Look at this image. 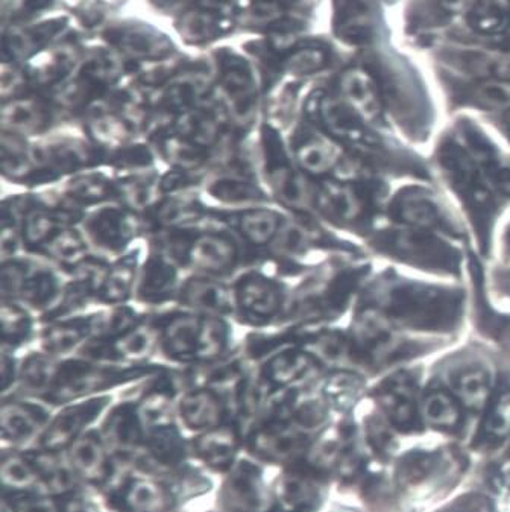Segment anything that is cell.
<instances>
[{
    "mask_svg": "<svg viewBox=\"0 0 510 512\" xmlns=\"http://www.w3.org/2000/svg\"><path fill=\"white\" fill-rule=\"evenodd\" d=\"M155 239L186 274L231 280L245 266V250L227 228L213 222L163 231Z\"/></svg>",
    "mask_w": 510,
    "mask_h": 512,
    "instance_id": "obj_1",
    "label": "cell"
},
{
    "mask_svg": "<svg viewBox=\"0 0 510 512\" xmlns=\"http://www.w3.org/2000/svg\"><path fill=\"white\" fill-rule=\"evenodd\" d=\"M169 368L160 362L119 365L70 356L61 361L54 386L40 400L48 405H67L76 400L101 396V392L110 391L117 386L143 382L149 377L164 373Z\"/></svg>",
    "mask_w": 510,
    "mask_h": 512,
    "instance_id": "obj_2",
    "label": "cell"
},
{
    "mask_svg": "<svg viewBox=\"0 0 510 512\" xmlns=\"http://www.w3.org/2000/svg\"><path fill=\"white\" fill-rule=\"evenodd\" d=\"M69 275L43 257L20 254L2 262V298L25 304L38 317L40 326L60 306Z\"/></svg>",
    "mask_w": 510,
    "mask_h": 512,
    "instance_id": "obj_3",
    "label": "cell"
},
{
    "mask_svg": "<svg viewBox=\"0 0 510 512\" xmlns=\"http://www.w3.org/2000/svg\"><path fill=\"white\" fill-rule=\"evenodd\" d=\"M230 285L236 306L234 321L249 330L277 326L293 286L289 279H284L263 262L240 269L230 280Z\"/></svg>",
    "mask_w": 510,
    "mask_h": 512,
    "instance_id": "obj_4",
    "label": "cell"
},
{
    "mask_svg": "<svg viewBox=\"0 0 510 512\" xmlns=\"http://www.w3.org/2000/svg\"><path fill=\"white\" fill-rule=\"evenodd\" d=\"M259 154L262 181L275 203L290 215L313 212L315 180L300 171L283 133L268 122L260 125Z\"/></svg>",
    "mask_w": 510,
    "mask_h": 512,
    "instance_id": "obj_5",
    "label": "cell"
},
{
    "mask_svg": "<svg viewBox=\"0 0 510 512\" xmlns=\"http://www.w3.org/2000/svg\"><path fill=\"white\" fill-rule=\"evenodd\" d=\"M29 154L49 183H60L78 172L107 166V154L87 134L54 131L29 139Z\"/></svg>",
    "mask_w": 510,
    "mask_h": 512,
    "instance_id": "obj_6",
    "label": "cell"
},
{
    "mask_svg": "<svg viewBox=\"0 0 510 512\" xmlns=\"http://www.w3.org/2000/svg\"><path fill=\"white\" fill-rule=\"evenodd\" d=\"M289 216L290 213L277 204L240 209L208 207L207 222L227 228L239 239L245 250V266H249L259 262L268 251Z\"/></svg>",
    "mask_w": 510,
    "mask_h": 512,
    "instance_id": "obj_7",
    "label": "cell"
},
{
    "mask_svg": "<svg viewBox=\"0 0 510 512\" xmlns=\"http://www.w3.org/2000/svg\"><path fill=\"white\" fill-rule=\"evenodd\" d=\"M82 233L95 253L116 259L145 239V219L120 203H108L85 213Z\"/></svg>",
    "mask_w": 510,
    "mask_h": 512,
    "instance_id": "obj_8",
    "label": "cell"
},
{
    "mask_svg": "<svg viewBox=\"0 0 510 512\" xmlns=\"http://www.w3.org/2000/svg\"><path fill=\"white\" fill-rule=\"evenodd\" d=\"M152 313V312H151ZM151 313L122 335L85 342L75 356L104 364L142 365L158 361V333Z\"/></svg>",
    "mask_w": 510,
    "mask_h": 512,
    "instance_id": "obj_9",
    "label": "cell"
},
{
    "mask_svg": "<svg viewBox=\"0 0 510 512\" xmlns=\"http://www.w3.org/2000/svg\"><path fill=\"white\" fill-rule=\"evenodd\" d=\"M202 318L201 313L177 306L152 312L151 323L158 333V359L177 368L193 367Z\"/></svg>",
    "mask_w": 510,
    "mask_h": 512,
    "instance_id": "obj_10",
    "label": "cell"
},
{
    "mask_svg": "<svg viewBox=\"0 0 510 512\" xmlns=\"http://www.w3.org/2000/svg\"><path fill=\"white\" fill-rule=\"evenodd\" d=\"M146 239L148 250L140 268L133 301L137 306L155 312L160 307L175 304L178 288L186 272L155 239Z\"/></svg>",
    "mask_w": 510,
    "mask_h": 512,
    "instance_id": "obj_11",
    "label": "cell"
},
{
    "mask_svg": "<svg viewBox=\"0 0 510 512\" xmlns=\"http://www.w3.org/2000/svg\"><path fill=\"white\" fill-rule=\"evenodd\" d=\"M38 190L48 204L84 212L104 204L117 203L116 177L107 166L78 172L54 186Z\"/></svg>",
    "mask_w": 510,
    "mask_h": 512,
    "instance_id": "obj_12",
    "label": "cell"
},
{
    "mask_svg": "<svg viewBox=\"0 0 510 512\" xmlns=\"http://www.w3.org/2000/svg\"><path fill=\"white\" fill-rule=\"evenodd\" d=\"M198 192L205 206L215 209H240L277 204L262 181L237 177L225 172H208Z\"/></svg>",
    "mask_w": 510,
    "mask_h": 512,
    "instance_id": "obj_13",
    "label": "cell"
},
{
    "mask_svg": "<svg viewBox=\"0 0 510 512\" xmlns=\"http://www.w3.org/2000/svg\"><path fill=\"white\" fill-rule=\"evenodd\" d=\"M174 306L210 317L236 318L230 280L208 275L186 274L178 288Z\"/></svg>",
    "mask_w": 510,
    "mask_h": 512,
    "instance_id": "obj_14",
    "label": "cell"
},
{
    "mask_svg": "<svg viewBox=\"0 0 510 512\" xmlns=\"http://www.w3.org/2000/svg\"><path fill=\"white\" fill-rule=\"evenodd\" d=\"M286 140L296 166L312 180L336 171L342 162L339 146L327 134L300 127L293 130Z\"/></svg>",
    "mask_w": 510,
    "mask_h": 512,
    "instance_id": "obj_15",
    "label": "cell"
},
{
    "mask_svg": "<svg viewBox=\"0 0 510 512\" xmlns=\"http://www.w3.org/2000/svg\"><path fill=\"white\" fill-rule=\"evenodd\" d=\"M145 219L146 238L163 231L195 227L208 219V206L201 200L198 190L164 195L148 213Z\"/></svg>",
    "mask_w": 510,
    "mask_h": 512,
    "instance_id": "obj_16",
    "label": "cell"
},
{
    "mask_svg": "<svg viewBox=\"0 0 510 512\" xmlns=\"http://www.w3.org/2000/svg\"><path fill=\"white\" fill-rule=\"evenodd\" d=\"M158 162L166 169L187 172V174L207 175L213 162V154L201 146L190 142L174 130L158 131L148 139Z\"/></svg>",
    "mask_w": 510,
    "mask_h": 512,
    "instance_id": "obj_17",
    "label": "cell"
},
{
    "mask_svg": "<svg viewBox=\"0 0 510 512\" xmlns=\"http://www.w3.org/2000/svg\"><path fill=\"white\" fill-rule=\"evenodd\" d=\"M259 370L274 391L296 388L310 379L321 367V362L300 344L286 345L259 362Z\"/></svg>",
    "mask_w": 510,
    "mask_h": 512,
    "instance_id": "obj_18",
    "label": "cell"
},
{
    "mask_svg": "<svg viewBox=\"0 0 510 512\" xmlns=\"http://www.w3.org/2000/svg\"><path fill=\"white\" fill-rule=\"evenodd\" d=\"M111 399L113 397L104 394V396L89 397L75 405L67 406L49 423L41 443L48 450H60L63 447L72 446L81 437L82 430L107 409Z\"/></svg>",
    "mask_w": 510,
    "mask_h": 512,
    "instance_id": "obj_19",
    "label": "cell"
},
{
    "mask_svg": "<svg viewBox=\"0 0 510 512\" xmlns=\"http://www.w3.org/2000/svg\"><path fill=\"white\" fill-rule=\"evenodd\" d=\"M146 250H148V239L145 238L122 256L113 259L107 280L96 300V307L122 306L134 300Z\"/></svg>",
    "mask_w": 510,
    "mask_h": 512,
    "instance_id": "obj_20",
    "label": "cell"
},
{
    "mask_svg": "<svg viewBox=\"0 0 510 512\" xmlns=\"http://www.w3.org/2000/svg\"><path fill=\"white\" fill-rule=\"evenodd\" d=\"M93 339L92 312H82L40 326L35 348L54 358H70L79 348Z\"/></svg>",
    "mask_w": 510,
    "mask_h": 512,
    "instance_id": "obj_21",
    "label": "cell"
},
{
    "mask_svg": "<svg viewBox=\"0 0 510 512\" xmlns=\"http://www.w3.org/2000/svg\"><path fill=\"white\" fill-rule=\"evenodd\" d=\"M84 131L98 148L108 155L139 140L140 134L116 108L92 105L85 111Z\"/></svg>",
    "mask_w": 510,
    "mask_h": 512,
    "instance_id": "obj_22",
    "label": "cell"
},
{
    "mask_svg": "<svg viewBox=\"0 0 510 512\" xmlns=\"http://www.w3.org/2000/svg\"><path fill=\"white\" fill-rule=\"evenodd\" d=\"M177 411L189 429L207 432L224 426L230 399L216 389L190 388L178 400Z\"/></svg>",
    "mask_w": 510,
    "mask_h": 512,
    "instance_id": "obj_23",
    "label": "cell"
},
{
    "mask_svg": "<svg viewBox=\"0 0 510 512\" xmlns=\"http://www.w3.org/2000/svg\"><path fill=\"white\" fill-rule=\"evenodd\" d=\"M55 114L48 102L16 98L2 107V131L25 139H37L54 130Z\"/></svg>",
    "mask_w": 510,
    "mask_h": 512,
    "instance_id": "obj_24",
    "label": "cell"
},
{
    "mask_svg": "<svg viewBox=\"0 0 510 512\" xmlns=\"http://www.w3.org/2000/svg\"><path fill=\"white\" fill-rule=\"evenodd\" d=\"M2 177L7 183L29 190L52 186L48 178L38 171L29 154V139L2 131L0 142Z\"/></svg>",
    "mask_w": 510,
    "mask_h": 512,
    "instance_id": "obj_25",
    "label": "cell"
},
{
    "mask_svg": "<svg viewBox=\"0 0 510 512\" xmlns=\"http://www.w3.org/2000/svg\"><path fill=\"white\" fill-rule=\"evenodd\" d=\"M313 212L321 213L331 221L348 224L357 221L362 215V198L347 181L324 178L315 181Z\"/></svg>",
    "mask_w": 510,
    "mask_h": 512,
    "instance_id": "obj_26",
    "label": "cell"
},
{
    "mask_svg": "<svg viewBox=\"0 0 510 512\" xmlns=\"http://www.w3.org/2000/svg\"><path fill=\"white\" fill-rule=\"evenodd\" d=\"M224 499L230 508L239 512H266L272 505L262 473L249 462H240L231 473L225 484Z\"/></svg>",
    "mask_w": 510,
    "mask_h": 512,
    "instance_id": "obj_27",
    "label": "cell"
},
{
    "mask_svg": "<svg viewBox=\"0 0 510 512\" xmlns=\"http://www.w3.org/2000/svg\"><path fill=\"white\" fill-rule=\"evenodd\" d=\"M174 130L195 145L213 152L224 142L231 128L218 105H210L180 114L175 119Z\"/></svg>",
    "mask_w": 510,
    "mask_h": 512,
    "instance_id": "obj_28",
    "label": "cell"
},
{
    "mask_svg": "<svg viewBox=\"0 0 510 512\" xmlns=\"http://www.w3.org/2000/svg\"><path fill=\"white\" fill-rule=\"evenodd\" d=\"M114 172V171H113ZM160 166L142 171L114 172L117 183V203L139 215L148 213L163 198Z\"/></svg>",
    "mask_w": 510,
    "mask_h": 512,
    "instance_id": "obj_29",
    "label": "cell"
},
{
    "mask_svg": "<svg viewBox=\"0 0 510 512\" xmlns=\"http://www.w3.org/2000/svg\"><path fill=\"white\" fill-rule=\"evenodd\" d=\"M304 446L306 438L303 433L293 429L289 421L278 418H269L251 438L252 452L271 461L295 458L303 452Z\"/></svg>",
    "mask_w": 510,
    "mask_h": 512,
    "instance_id": "obj_30",
    "label": "cell"
},
{
    "mask_svg": "<svg viewBox=\"0 0 510 512\" xmlns=\"http://www.w3.org/2000/svg\"><path fill=\"white\" fill-rule=\"evenodd\" d=\"M316 116L331 139L350 143L369 142V134L362 117L344 99L322 96L316 104Z\"/></svg>",
    "mask_w": 510,
    "mask_h": 512,
    "instance_id": "obj_31",
    "label": "cell"
},
{
    "mask_svg": "<svg viewBox=\"0 0 510 512\" xmlns=\"http://www.w3.org/2000/svg\"><path fill=\"white\" fill-rule=\"evenodd\" d=\"M342 99L362 117L363 122H377L383 114L380 90L371 73L360 67L347 70L340 76Z\"/></svg>",
    "mask_w": 510,
    "mask_h": 512,
    "instance_id": "obj_32",
    "label": "cell"
},
{
    "mask_svg": "<svg viewBox=\"0 0 510 512\" xmlns=\"http://www.w3.org/2000/svg\"><path fill=\"white\" fill-rule=\"evenodd\" d=\"M63 359L54 358L38 351L37 348L26 350L19 356V379L16 391L20 396L37 397L38 400L54 386Z\"/></svg>",
    "mask_w": 510,
    "mask_h": 512,
    "instance_id": "obj_33",
    "label": "cell"
},
{
    "mask_svg": "<svg viewBox=\"0 0 510 512\" xmlns=\"http://www.w3.org/2000/svg\"><path fill=\"white\" fill-rule=\"evenodd\" d=\"M0 332L2 348L22 351L34 344L40 330V321L31 309L16 300L2 298L0 304Z\"/></svg>",
    "mask_w": 510,
    "mask_h": 512,
    "instance_id": "obj_34",
    "label": "cell"
},
{
    "mask_svg": "<svg viewBox=\"0 0 510 512\" xmlns=\"http://www.w3.org/2000/svg\"><path fill=\"white\" fill-rule=\"evenodd\" d=\"M92 253L95 251L90 247L81 227L72 225L58 231L54 238L46 242L34 256L49 260L69 275Z\"/></svg>",
    "mask_w": 510,
    "mask_h": 512,
    "instance_id": "obj_35",
    "label": "cell"
},
{
    "mask_svg": "<svg viewBox=\"0 0 510 512\" xmlns=\"http://www.w3.org/2000/svg\"><path fill=\"white\" fill-rule=\"evenodd\" d=\"M143 423L137 402L114 406L102 427L104 440L117 450H131L142 440Z\"/></svg>",
    "mask_w": 510,
    "mask_h": 512,
    "instance_id": "obj_36",
    "label": "cell"
},
{
    "mask_svg": "<svg viewBox=\"0 0 510 512\" xmlns=\"http://www.w3.org/2000/svg\"><path fill=\"white\" fill-rule=\"evenodd\" d=\"M278 500L287 512H307L316 505L319 497V484L315 471H287L278 481Z\"/></svg>",
    "mask_w": 510,
    "mask_h": 512,
    "instance_id": "obj_37",
    "label": "cell"
},
{
    "mask_svg": "<svg viewBox=\"0 0 510 512\" xmlns=\"http://www.w3.org/2000/svg\"><path fill=\"white\" fill-rule=\"evenodd\" d=\"M2 433L11 441L31 437L38 427L49 420L48 409L43 405L26 400H7L2 406Z\"/></svg>",
    "mask_w": 510,
    "mask_h": 512,
    "instance_id": "obj_38",
    "label": "cell"
},
{
    "mask_svg": "<svg viewBox=\"0 0 510 512\" xmlns=\"http://www.w3.org/2000/svg\"><path fill=\"white\" fill-rule=\"evenodd\" d=\"M295 344H300L301 347L310 351L322 365L344 367L354 359L353 342L347 336L334 332V330L315 333L306 338H296Z\"/></svg>",
    "mask_w": 510,
    "mask_h": 512,
    "instance_id": "obj_39",
    "label": "cell"
},
{
    "mask_svg": "<svg viewBox=\"0 0 510 512\" xmlns=\"http://www.w3.org/2000/svg\"><path fill=\"white\" fill-rule=\"evenodd\" d=\"M195 452L211 468L227 470L237 452L236 430L230 426L207 430L195 441Z\"/></svg>",
    "mask_w": 510,
    "mask_h": 512,
    "instance_id": "obj_40",
    "label": "cell"
},
{
    "mask_svg": "<svg viewBox=\"0 0 510 512\" xmlns=\"http://www.w3.org/2000/svg\"><path fill=\"white\" fill-rule=\"evenodd\" d=\"M72 465L82 478L89 481H104L108 475V459L105 456L102 438L95 432L84 433L70 449Z\"/></svg>",
    "mask_w": 510,
    "mask_h": 512,
    "instance_id": "obj_41",
    "label": "cell"
},
{
    "mask_svg": "<svg viewBox=\"0 0 510 512\" xmlns=\"http://www.w3.org/2000/svg\"><path fill=\"white\" fill-rule=\"evenodd\" d=\"M466 20L480 34H500L510 28V5L506 0H477Z\"/></svg>",
    "mask_w": 510,
    "mask_h": 512,
    "instance_id": "obj_42",
    "label": "cell"
},
{
    "mask_svg": "<svg viewBox=\"0 0 510 512\" xmlns=\"http://www.w3.org/2000/svg\"><path fill=\"white\" fill-rule=\"evenodd\" d=\"M169 500V494L154 482L134 481L123 491V503L134 512L163 511Z\"/></svg>",
    "mask_w": 510,
    "mask_h": 512,
    "instance_id": "obj_43",
    "label": "cell"
},
{
    "mask_svg": "<svg viewBox=\"0 0 510 512\" xmlns=\"http://www.w3.org/2000/svg\"><path fill=\"white\" fill-rule=\"evenodd\" d=\"M425 420L439 429H454L460 423V408L453 397L444 391H433L422 402Z\"/></svg>",
    "mask_w": 510,
    "mask_h": 512,
    "instance_id": "obj_44",
    "label": "cell"
},
{
    "mask_svg": "<svg viewBox=\"0 0 510 512\" xmlns=\"http://www.w3.org/2000/svg\"><path fill=\"white\" fill-rule=\"evenodd\" d=\"M510 432V389L498 394L486 414L483 423L482 440L488 446H497Z\"/></svg>",
    "mask_w": 510,
    "mask_h": 512,
    "instance_id": "obj_45",
    "label": "cell"
},
{
    "mask_svg": "<svg viewBox=\"0 0 510 512\" xmlns=\"http://www.w3.org/2000/svg\"><path fill=\"white\" fill-rule=\"evenodd\" d=\"M119 45L136 57H158L169 51V43L163 37L146 29H126L119 35Z\"/></svg>",
    "mask_w": 510,
    "mask_h": 512,
    "instance_id": "obj_46",
    "label": "cell"
},
{
    "mask_svg": "<svg viewBox=\"0 0 510 512\" xmlns=\"http://www.w3.org/2000/svg\"><path fill=\"white\" fill-rule=\"evenodd\" d=\"M456 391L459 394L463 405L468 408L480 409L485 408L489 397V377L485 371L476 368V370H468L460 374L456 380Z\"/></svg>",
    "mask_w": 510,
    "mask_h": 512,
    "instance_id": "obj_47",
    "label": "cell"
},
{
    "mask_svg": "<svg viewBox=\"0 0 510 512\" xmlns=\"http://www.w3.org/2000/svg\"><path fill=\"white\" fill-rule=\"evenodd\" d=\"M148 450L152 458L160 464L172 465L183 456V440L174 426L152 430L148 440Z\"/></svg>",
    "mask_w": 510,
    "mask_h": 512,
    "instance_id": "obj_48",
    "label": "cell"
},
{
    "mask_svg": "<svg viewBox=\"0 0 510 512\" xmlns=\"http://www.w3.org/2000/svg\"><path fill=\"white\" fill-rule=\"evenodd\" d=\"M441 459L439 456L430 455V453H413L407 456L400 465V482L406 487H415L422 482L429 481L435 471L438 470Z\"/></svg>",
    "mask_w": 510,
    "mask_h": 512,
    "instance_id": "obj_49",
    "label": "cell"
},
{
    "mask_svg": "<svg viewBox=\"0 0 510 512\" xmlns=\"http://www.w3.org/2000/svg\"><path fill=\"white\" fill-rule=\"evenodd\" d=\"M385 405L388 408L389 418L398 429L412 432L418 426V417H416L412 400L403 389H391L388 394H385Z\"/></svg>",
    "mask_w": 510,
    "mask_h": 512,
    "instance_id": "obj_50",
    "label": "cell"
},
{
    "mask_svg": "<svg viewBox=\"0 0 510 512\" xmlns=\"http://www.w3.org/2000/svg\"><path fill=\"white\" fill-rule=\"evenodd\" d=\"M41 470L38 467L37 461L32 459L13 458L10 461L4 462V476L5 485L11 487L26 488L29 485L35 484Z\"/></svg>",
    "mask_w": 510,
    "mask_h": 512,
    "instance_id": "obj_51",
    "label": "cell"
},
{
    "mask_svg": "<svg viewBox=\"0 0 510 512\" xmlns=\"http://www.w3.org/2000/svg\"><path fill=\"white\" fill-rule=\"evenodd\" d=\"M327 60L328 55L325 49L318 48V46H306L290 55L286 67L295 75H309V73L321 70L327 64Z\"/></svg>",
    "mask_w": 510,
    "mask_h": 512,
    "instance_id": "obj_52",
    "label": "cell"
},
{
    "mask_svg": "<svg viewBox=\"0 0 510 512\" xmlns=\"http://www.w3.org/2000/svg\"><path fill=\"white\" fill-rule=\"evenodd\" d=\"M25 254L19 221L7 210H2V227H0V256L4 260Z\"/></svg>",
    "mask_w": 510,
    "mask_h": 512,
    "instance_id": "obj_53",
    "label": "cell"
},
{
    "mask_svg": "<svg viewBox=\"0 0 510 512\" xmlns=\"http://www.w3.org/2000/svg\"><path fill=\"white\" fill-rule=\"evenodd\" d=\"M474 99L483 107H510V81L488 80L477 84L474 89Z\"/></svg>",
    "mask_w": 510,
    "mask_h": 512,
    "instance_id": "obj_54",
    "label": "cell"
},
{
    "mask_svg": "<svg viewBox=\"0 0 510 512\" xmlns=\"http://www.w3.org/2000/svg\"><path fill=\"white\" fill-rule=\"evenodd\" d=\"M181 34L190 42H205L216 34L215 22L204 13H192L184 17Z\"/></svg>",
    "mask_w": 510,
    "mask_h": 512,
    "instance_id": "obj_55",
    "label": "cell"
},
{
    "mask_svg": "<svg viewBox=\"0 0 510 512\" xmlns=\"http://www.w3.org/2000/svg\"><path fill=\"white\" fill-rule=\"evenodd\" d=\"M403 218L415 225H433L436 222V212L427 201L413 198V200L404 201Z\"/></svg>",
    "mask_w": 510,
    "mask_h": 512,
    "instance_id": "obj_56",
    "label": "cell"
},
{
    "mask_svg": "<svg viewBox=\"0 0 510 512\" xmlns=\"http://www.w3.org/2000/svg\"><path fill=\"white\" fill-rule=\"evenodd\" d=\"M19 351L7 350L2 348L0 350V373H2V391L4 396L8 392L16 389L17 379H19Z\"/></svg>",
    "mask_w": 510,
    "mask_h": 512,
    "instance_id": "obj_57",
    "label": "cell"
},
{
    "mask_svg": "<svg viewBox=\"0 0 510 512\" xmlns=\"http://www.w3.org/2000/svg\"><path fill=\"white\" fill-rule=\"evenodd\" d=\"M14 512H63V505L55 497L22 496L13 500Z\"/></svg>",
    "mask_w": 510,
    "mask_h": 512,
    "instance_id": "obj_58",
    "label": "cell"
},
{
    "mask_svg": "<svg viewBox=\"0 0 510 512\" xmlns=\"http://www.w3.org/2000/svg\"><path fill=\"white\" fill-rule=\"evenodd\" d=\"M442 512H492V505L486 497L465 496L451 503Z\"/></svg>",
    "mask_w": 510,
    "mask_h": 512,
    "instance_id": "obj_59",
    "label": "cell"
},
{
    "mask_svg": "<svg viewBox=\"0 0 510 512\" xmlns=\"http://www.w3.org/2000/svg\"><path fill=\"white\" fill-rule=\"evenodd\" d=\"M492 183L500 189L501 192L510 193V162H497L492 166L491 172Z\"/></svg>",
    "mask_w": 510,
    "mask_h": 512,
    "instance_id": "obj_60",
    "label": "cell"
}]
</instances>
